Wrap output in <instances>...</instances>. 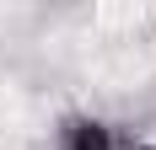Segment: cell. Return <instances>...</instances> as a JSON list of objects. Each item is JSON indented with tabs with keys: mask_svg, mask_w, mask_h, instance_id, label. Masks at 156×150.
<instances>
[{
	"mask_svg": "<svg viewBox=\"0 0 156 150\" xmlns=\"http://www.w3.org/2000/svg\"><path fill=\"white\" fill-rule=\"evenodd\" d=\"M48 150H129V139L102 113H65L54 139H48Z\"/></svg>",
	"mask_w": 156,
	"mask_h": 150,
	"instance_id": "6da1fadb",
	"label": "cell"
}]
</instances>
